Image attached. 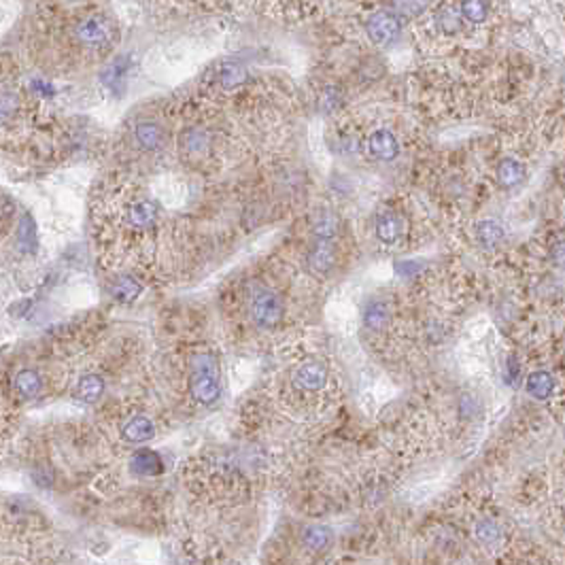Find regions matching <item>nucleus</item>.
Here are the masks:
<instances>
[{
	"instance_id": "nucleus-25",
	"label": "nucleus",
	"mask_w": 565,
	"mask_h": 565,
	"mask_svg": "<svg viewBox=\"0 0 565 565\" xmlns=\"http://www.w3.org/2000/svg\"><path fill=\"white\" fill-rule=\"evenodd\" d=\"M438 26L444 35H455L461 28V18L453 9H449V11L438 16Z\"/></svg>"
},
{
	"instance_id": "nucleus-7",
	"label": "nucleus",
	"mask_w": 565,
	"mask_h": 565,
	"mask_svg": "<svg viewBox=\"0 0 565 565\" xmlns=\"http://www.w3.org/2000/svg\"><path fill=\"white\" fill-rule=\"evenodd\" d=\"M43 391V376L35 367H22L13 376V394L20 400H35Z\"/></svg>"
},
{
	"instance_id": "nucleus-17",
	"label": "nucleus",
	"mask_w": 565,
	"mask_h": 565,
	"mask_svg": "<svg viewBox=\"0 0 565 565\" xmlns=\"http://www.w3.org/2000/svg\"><path fill=\"white\" fill-rule=\"evenodd\" d=\"M363 323L370 329H381L389 323V306L381 300H374L363 310Z\"/></svg>"
},
{
	"instance_id": "nucleus-10",
	"label": "nucleus",
	"mask_w": 565,
	"mask_h": 565,
	"mask_svg": "<svg viewBox=\"0 0 565 565\" xmlns=\"http://www.w3.org/2000/svg\"><path fill=\"white\" fill-rule=\"evenodd\" d=\"M130 470L136 474V476H159L164 466H162V457L155 453V451H149V449H140L132 455L130 459Z\"/></svg>"
},
{
	"instance_id": "nucleus-13",
	"label": "nucleus",
	"mask_w": 565,
	"mask_h": 565,
	"mask_svg": "<svg viewBox=\"0 0 565 565\" xmlns=\"http://www.w3.org/2000/svg\"><path fill=\"white\" fill-rule=\"evenodd\" d=\"M134 138H136V142H138L140 149H145V151H155V149H159L162 142H164V130H162L157 123H153V121H142V123L136 126V130H134Z\"/></svg>"
},
{
	"instance_id": "nucleus-24",
	"label": "nucleus",
	"mask_w": 565,
	"mask_h": 565,
	"mask_svg": "<svg viewBox=\"0 0 565 565\" xmlns=\"http://www.w3.org/2000/svg\"><path fill=\"white\" fill-rule=\"evenodd\" d=\"M487 13H489V7L482 5V3H466V5H461V18L472 22V24L482 22L487 18Z\"/></svg>"
},
{
	"instance_id": "nucleus-15",
	"label": "nucleus",
	"mask_w": 565,
	"mask_h": 565,
	"mask_svg": "<svg viewBox=\"0 0 565 565\" xmlns=\"http://www.w3.org/2000/svg\"><path fill=\"white\" fill-rule=\"evenodd\" d=\"M497 178H499V183H502L504 187H508V190H510V187H516V185L523 183V178H525V168H523L521 162H516V159H512V157H506V159L499 162Z\"/></svg>"
},
{
	"instance_id": "nucleus-1",
	"label": "nucleus",
	"mask_w": 565,
	"mask_h": 565,
	"mask_svg": "<svg viewBox=\"0 0 565 565\" xmlns=\"http://www.w3.org/2000/svg\"><path fill=\"white\" fill-rule=\"evenodd\" d=\"M115 39L113 22L102 13H90L75 22L73 41L85 51H100Z\"/></svg>"
},
{
	"instance_id": "nucleus-4",
	"label": "nucleus",
	"mask_w": 565,
	"mask_h": 565,
	"mask_svg": "<svg viewBox=\"0 0 565 565\" xmlns=\"http://www.w3.org/2000/svg\"><path fill=\"white\" fill-rule=\"evenodd\" d=\"M365 32L376 45H389L400 37V22L391 13H374L365 22Z\"/></svg>"
},
{
	"instance_id": "nucleus-19",
	"label": "nucleus",
	"mask_w": 565,
	"mask_h": 565,
	"mask_svg": "<svg viewBox=\"0 0 565 565\" xmlns=\"http://www.w3.org/2000/svg\"><path fill=\"white\" fill-rule=\"evenodd\" d=\"M104 391V381L100 379L98 374H85L81 376V381L77 385V396L83 402H96Z\"/></svg>"
},
{
	"instance_id": "nucleus-9",
	"label": "nucleus",
	"mask_w": 565,
	"mask_h": 565,
	"mask_svg": "<svg viewBox=\"0 0 565 565\" xmlns=\"http://www.w3.org/2000/svg\"><path fill=\"white\" fill-rule=\"evenodd\" d=\"M121 436L132 444H142V442H149L155 436V425H153V421L149 417L136 415L130 421H126V425L121 430Z\"/></svg>"
},
{
	"instance_id": "nucleus-16",
	"label": "nucleus",
	"mask_w": 565,
	"mask_h": 565,
	"mask_svg": "<svg viewBox=\"0 0 565 565\" xmlns=\"http://www.w3.org/2000/svg\"><path fill=\"white\" fill-rule=\"evenodd\" d=\"M140 291H142L140 283H138L134 277H130V274L119 277V279L113 283V289H111V293L115 296V300H119V302H123V304L134 302V300L140 296Z\"/></svg>"
},
{
	"instance_id": "nucleus-2",
	"label": "nucleus",
	"mask_w": 565,
	"mask_h": 565,
	"mask_svg": "<svg viewBox=\"0 0 565 565\" xmlns=\"http://www.w3.org/2000/svg\"><path fill=\"white\" fill-rule=\"evenodd\" d=\"M251 317L260 327H274L283 317V306L270 289H257L251 300Z\"/></svg>"
},
{
	"instance_id": "nucleus-6",
	"label": "nucleus",
	"mask_w": 565,
	"mask_h": 565,
	"mask_svg": "<svg viewBox=\"0 0 565 565\" xmlns=\"http://www.w3.org/2000/svg\"><path fill=\"white\" fill-rule=\"evenodd\" d=\"M192 396L202 406L215 404L219 400V396H221L219 376L217 374H200V372H194V376H192Z\"/></svg>"
},
{
	"instance_id": "nucleus-11",
	"label": "nucleus",
	"mask_w": 565,
	"mask_h": 565,
	"mask_svg": "<svg viewBox=\"0 0 565 565\" xmlns=\"http://www.w3.org/2000/svg\"><path fill=\"white\" fill-rule=\"evenodd\" d=\"M336 262V251H334V245L332 241H315V247L308 255V268L312 272H329L332 266Z\"/></svg>"
},
{
	"instance_id": "nucleus-12",
	"label": "nucleus",
	"mask_w": 565,
	"mask_h": 565,
	"mask_svg": "<svg viewBox=\"0 0 565 565\" xmlns=\"http://www.w3.org/2000/svg\"><path fill=\"white\" fill-rule=\"evenodd\" d=\"M402 236V219L396 213H385L376 221V238L383 245H396Z\"/></svg>"
},
{
	"instance_id": "nucleus-23",
	"label": "nucleus",
	"mask_w": 565,
	"mask_h": 565,
	"mask_svg": "<svg viewBox=\"0 0 565 565\" xmlns=\"http://www.w3.org/2000/svg\"><path fill=\"white\" fill-rule=\"evenodd\" d=\"M476 537H478L485 546H493V544L499 542L502 531H499V527H497L493 521L482 518V521H478V525H476Z\"/></svg>"
},
{
	"instance_id": "nucleus-8",
	"label": "nucleus",
	"mask_w": 565,
	"mask_h": 565,
	"mask_svg": "<svg viewBox=\"0 0 565 565\" xmlns=\"http://www.w3.org/2000/svg\"><path fill=\"white\" fill-rule=\"evenodd\" d=\"M367 149H370V153L374 157H379L383 162H389V159L398 157L400 145H398V138L394 136V132H389V130H376L367 138Z\"/></svg>"
},
{
	"instance_id": "nucleus-18",
	"label": "nucleus",
	"mask_w": 565,
	"mask_h": 565,
	"mask_svg": "<svg viewBox=\"0 0 565 565\" xmlns=\"http://www.w3.org/2000/svg\"><path fill=\"white\" fill-rule=\"evenodd\" d=\"M302 542L308 550H325L327 544L332 542V529L329 527H323V525H312V527H306L304 529V535H302Z\"/></svg>"
},
{
	"instance_id": "nucleus-20",
	"label": "nucleus",
	"mask_w": 565,
	"mask_h": 565,
	"mask_svg": "<svg viewBox=\"0 0 565 565\" xmlns=\"http://www.w3.org/2000/svg\"><path fill=\"white\" fill-rule=\"evenodd\" d=\"M338 232V219L329 211H321L312 221V234L317 241H332Z\"/></svg>"
},
{
	"instance_id": "nucleus-21",
	"label": "nucleus",
	"mask_w": 565,
	"mask_h": 565,
	"mask_svg": "<svg viewBox=\"0 0 565 565\" xmlns=\"http://www.w3.org/2000/svg\"><path fill=\"white\" fill-rule=\"evenodd\" d=\"M476 238L485 247H495L504 238V228L497 221H493V219H485V221H480L476 226Z\"/></svg>"
},
{
	"instance_id": "nucleus-5",
	"label": "nucleus",
	"mask_w": 565,
	"mask_h": 565,
	"mask_svg": "<svg viewBox=\"0 0 565 565\" xmlns=\"http://www.w3.org/2000/svg\"><path fill=\"white\" fill-rule=\"evenodd\" d=\"M157 217H159L157 207L151 200H145V198L130 202L126 207V213H123L126 224L130 228H134V230H147V228H151L157 221Z\"/></svg>"
},
{
	"instance_id": "nucleus-22",
	"label": "nucleus",
	"mask_w": 565,
	"mask_h": 565,
	"mask_svg": "<svg viewBox=\"0 0 565 565\" xmlns=\"http://www.w3.org/2000/svg\"><path fill=\"white\" fill-rule=\"evenodd\" d=\"M217 77H219V83L224 87H238V85L245 83L247 71L241 64H236V62H228V64H224L219 68V75Z\"/></svg>"
},
{
	"instance_id": "nucleus-14",
	"label": "nucleus",
	"mask_w": 565,
	"mask_h": 565,
	"mask_svg": "<svg viewBox=\"0 0 565 565\" xmlns=\"http://www.w3.org/2000/svg\"><path fill=\"white\" fill-rule=\"evenodd\" d=\"M552 389H554V381H552V376L548 372L537 370V372L529 374V379H527L529 396H533L535 400H546V398H550Z\"/></svg>"
},
{
	"instance_id": "nucleus-3",
	"label": "nucleus",
	"mask_w": 565,
	"mask_h": 565,
	"mask_svg": "<svg viewBox=\"0 0 565 565\" xmlns=\"http://www.w3.org/2000/svg\"><path fill=\"white\" fill-rule=\"evenodd\" d=\"M329 372L321 361H306L293 372V387L304 394H317L325 389Z\"/></svg>"
}]
</instances>
